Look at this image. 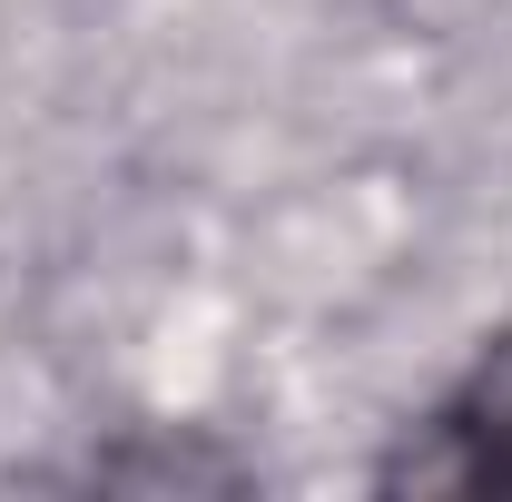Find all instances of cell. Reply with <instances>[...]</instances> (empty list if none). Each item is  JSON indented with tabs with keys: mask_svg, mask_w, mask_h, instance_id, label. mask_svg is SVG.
I'll return each mask as SVG.
<instances>
[{
	"mask_svg": "<svg viewBox=\"0 0 512 502\" xmlns=\"http://www.w3.org/2000/svg\"><path fill=\"white\" fill-rule=\"evenodd\" d=\"M444 434L473 483H512V335L463 375V394L444 404Z\"/></svg>",
	"mask_w": 512,
	"mask_h": 502,
	"instance_id": "6da1fadb",
	"label": "cell"
}]
</instances>
